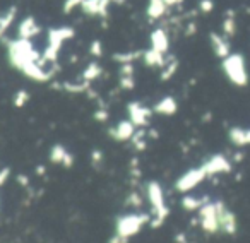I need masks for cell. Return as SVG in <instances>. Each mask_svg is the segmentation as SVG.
<instances>
[{
	"label": "cell",
	"mask_w": 250,
	"mask_h": 243,
	"mask_svg": "<svg viewBox=\"0 0 250 243\" xmlns=\"http://www.w3.org/2000/svg\"><path fill=\"white\" fill-rule=\"evenodd\" d=\"M7 59L14 69H18L19 72L24 74L35 82H48L55 76V70L46 69L45 65L40 63L42 55L35 48L31 40H11L7 43Z\"/></svg>",
	"instance_id": "1"
},
{
	"label": "cell",
	"mask_w": 250,
	"mask_h": 243,
	"mask_svg": "<svg viewBox=\"0 0 250 243\" xmlns=\"http://www.w3.org/2000/svg\"><path fill=\"white\" fill-rule=\"evenodd\" d=\"M76 31H74L70 26H60V28H53L48 31V43H46L45 50L42 53V59H40V63L42 65H48V63H55L57 59H59V53L62 45L67 41V40H72Z\"/></svg>",
	"instance_id": "2"
},
{
	"label": "cell",
	"mask_w": 250,
	"mask_h": 243,
	"mask_svg": "<svg viewBox=\"0 0 250 243\" xmlns=\"http://www.w3.org/2000/svg\"><path fill=\"white\" fill-rule=\"evenodd\" d=\"M147 199H149V204L153 207V218L149 221L151 228H160L165 223V219L170 214V209L165 204V195L163 188L158 182H149L147 183Z\"/></svg>",
	"instance_id": "3"
},
{
	"label": "cell",
	"mask_w": 250,
	"mask_h": 243,
	"mask_svg": "<svg viewBox=\"0 0 250 243\" xmlns=\"http://www.w3.org/2000/svg\"><path fill=\"white\" fill-rule=\"evenodd\" d=\"M151 216L139 212V214H125L120 216L117 219V224H115V233L125 238H130V236L137 235V233L143 229L144 224H149Z\"/></svg>",
	"instance_id": "4"
},
{
	"label": "cell",
	"mask_w": 250,
	"mask_h": 243,
	"mask_svg": "<svg viewBox=\"0 0 250 243\" xmlns=\"http://www.w3.org/2000/svg\"><path fill=\"white\" fill-rule=\"evenodd\" d=\"M223 70L228 76L231 82L243 86L247 84V72H245V63L240 55H228L223 60Z\"/></svg>",
	"instance_id": "5"
},
{
	"label": "cell",
	"mask_w": 250,
	"mask_h": 243,
	"mask_svg": "<svg viewBox=\"0 0 250 243\" xmlns=\"http://www.w3.org/2000/svg\"><path fill=\"white\" fill-rule=\"evenodd\" d=\"M199 218H201V226L206 233H214L221 231L219 229V218H218V202L214 204H208L206 202L201 209H199Z\"/></svg>",
	"instance_id": "6"
},
{
	"label": "cell",
	"mask_w": 250,
	"mask_h": 243,
	"mask_svg": "<svg viewBox=\"0 0 250 243\" xmlns=\"http://www.w3.org/2000/svg\"><path fill=\"white\" fill-rule=\"evenodd\" d=\"M206 177H208V173H206V170L202 166L194 168V170H188L187 173H184L177 180L175 188H177L178 192H182V194H187V192H190L192 188L197 187V185L201 183Z\"/></svg>",
	"instance_id": "7"
},
{
	"label": "cell",
	"mask_w": 250,
	"mask_h": 243,
	"mask_svg": "<svg viewBox=\"0 0 250 243\" xmlns=\"http://www.w3.org/2000/svg\"><path fill=\"white\" fill-rule=\"evenodd\" d=\"M127 113H129V120L132 122L136 127H146L147 123H149L153 110L144 106L139 101H130V103L127 104Z\"/></svg>",
	"instance_id": "8"
},
{
	"label": "cell",
	"mask_w": 250,
	"mask_h": 243,
	"mask_svg": "<svg viewBox=\"0 0 250 243\" xmlns=\"http://www.w3.org/2000/svg\"><path fill=\"white\" fill-rule=\"evenodd\" d=\"M136 130H137V127L134 125L130 120H122V122H118L117 125L108 129V136H110L113 141H117V142H125V141L132 139Z\"/></svg>",
	"instance_id": "9"
},
{
	"label": "cell",
	"mask_w": 250,
	"mask_h": 243,
	"mask_svg": "<svg viewBox=\"0 0 250 243\" xmlns=\"http://www.w3.org/2000/svg\"><path fill=\"white\" fill-rule=\"evenodd\" d=\"M111 0H83L81 4V11L86 16H93V18H108V5Z\"/></svg>",
	"instance_id": "10"
},
{
	"label": "cell",
	"mask_w": 250,
	"mask_h": 243,
	"mask_svg": "<svg viewBox=\"0 0 250 243\" xmlns=\"http://www.w3.org/2000/svg\"><path fill=\"white\" fill-rule=\"evenodd\" d=\"M218 218H219V229L228 235H235L236 231V218L231 211L225 207L223 202H218Z\"/></svg>",
	"instance_id": "11"
},
{
	"label": "cell",
	"mask_w": 250,
	"mask_h": 243,
	"mask_svg": "<svg viewBox=\"0 0 250 243\" xmlns=\"http://www.w3.org/2000/svg\"><path fill=\"white\" fill-rule=\"evenodd\" d=\"M42 33V26L36 22V19L33 16H26L18 26V38L22 40H33L35 36H38Z\"/></svg>",
	"instance_id": "12"
},
{
	"label": "cell",
	"mask_w": 250,
	"mask_h": 243,
	"mask_svg": "<svg viewBox=\"0 0 250 243\" xmlns=\"http://www.w3.org/2000/svg\"><path fill=\"white\" fill-rule=\"evenodd\" d=\"M50 161L53 164H62L63 168H72L74 166V156L62 146V144H55L50 149Z\"/></svg>",
	"instance_id": "13"
},
{
	"label": "cell",
	"mask_w": 250,
	"mask_h": 243,
	"mask_svg": "<svg viewBox=\"0 0 250 243\" xmlns=\"http://www.w3.org/2000/svg\"><path fill=\"white\" fill-rule=\"evenodd\" d=\"M149 46L161 53H167L168 48H170V38H168L167 29L163 28L153 29V33L149 35Z\"/></svg>",
	"instance_id": "14"
},
{
	"label": "cell",
	"mask_w": 250,
	"mask_h": 243,
	"mask_svg": "<svg viewBox=\"0 0 250 243\" xmlns=\"http://www.w3.org/2000/svg\"><path fill=\"white\" fill-rule=\"evenodd\" d=\"M202 168L206 170L208 177H209V175H216V173H226V171L231 170L228 160H226L225 156H221V154H218V156H212L211 160H208L204 164H202Z\"/></svg>",
	"instance_id": "15"
},
{
	"label": "cell",
	"mask_w": 250,
	"mask_h": 243,
	"mask_svg": "<svg viewBox=\"0 0 250 243\" xmlns=\"http://www.w3.org/2000/svg\"><path fill=\"white\" fill-rule=\"evenodd\" d=\"M167 11H168V7L163 0H149L146 7V16L149 21L156 22V21H160L161 18H165Z\"/></svg>",
	"instance_id": "16"
},
{
	"label": "cell",
	"mask_w": 250,
	"mask_h": 243,
	"mask_svg": "<svg viewBox=\"0 0 250 243\" xmlns=\"http://www.w3.org/2000/svg\"><path fill=\"white\" fill-rule=\"evenodd\" d=\"M178 110V104H177V100H175L173 96H165L161 98L160 101H158L156 104L153 106V111L158 115H167V117H170V115L177 113Z\"/></svg>",
	"instance_id": "17"
},
{
	"label": "cell",
	"mask_w": 250,
	"mask_h": 243,
	"mask_svg": "<svg viewBox=\"0 0 250 243\" xmlns=\"http://www.w3.org/2000/svg\"><path fill=\"white\" fill-rule=\"evenodd\" d=\"M167 53H161V52H158V50H154V48H147V50H144V53H143V62L146 63L147 67H163L165 65V62H167Z\"/></svg>",
	"instance_id": "18"
},
{
	"label": "cell",
	"mask_w": 250,
	"mask_h": 243,
	"mask_svg": "<svg viewBox=\"0 0 250 243\" xmlns=\"http://www.w3.org/2000/svg\"><path fill=\"white\" fill-rule=\"evenodd\" d=\"M16 16H18V7H16V5L5 9V11L0 14V40L7 35V31L11 29L12 22L16 21Z\"/></svg>",
	"instance_id": "19"
},
{
	"label": "cell",
	"mask_w": 250,
	"mask_h": 243,
	"mask_svg": "<svg viewBox=\"0 0 250 243\" xmlns=\"http://www.w3.org/2000/svg\"><path fill=\"white\" fill-rule=\"evenodd\" d=\"M143 53L144 50H130V52H117L111 55L113 62H117L118 65L122 63H134L136 60H141L143 59Z\"/></svg>",
	"instance_id": "20"
},
{
	"label": "cell",
	"mask_w": 250,
	"mask_h": 243,
	"mask_svg": "<svg viewBox=\"0 0 250 243\" xmlns=\"http://www.w3.org/2000/svg\"><path fill=\"white\" fill-rule=\"evenodd\" d=\"M211 46H212V50H214L216 55L221 57V59H225V57L229 55V45L225 40V36L211 33Z\"/></svg>",
	"instance_id": "21"
},
{
	"label": "cell",
	"mask_w": 250,
	"mask_h": 243,
	"mask_svg": "<svg viewBox=\"0 0 250 243\" xmlns=\"http://www.w3.org/2000/svg\"><path fill=\"white\" fill-rule=\"evenodd\" d=\"M101 74H103V67H101L98 62H91V63H87L86 69L83 70V81H86V82L96 81Z\"/></svg>",
	"instance_id": "22"
},
{
	"label": "cell",
	"mask_w": 250,
	"mask_h": 243,
	"mask_svg": "<svg viewBox=\"0 0 250 243\" xmlns=\"http://www.w3.org/2000/svg\"><path fill=\"white\" fill-rule=\"evenodd\" d=\"M229 139H231V142L236 144V146H245V144H250V130L231 129L229 130Z\"/></svg>",
	"instance_id": "23"
},
{
	"label": "cell",
	"mask_w": 250,
	"mask_h": 243,
	"mask_svg": "<svg viewBox=\"0 0 250 243\" xmlns=\"http://www.w3.org/2000/svg\"><path fill=\"white\" fill-rule=\"evenodd\" d=\"M178 69V60L175 57H168L165 65L161 67V81H168L173 77V74L177 72Z\"/></svg>",
	"instance_id": "24"
},
{
	"label": "cell",
	"mask_w": 250,
	"mask_h": 243,
	"mask_svg": "<svg viewBox=\"0 0 250 243\" xmlns=\"http://www.w3.org/2000/svg\"><path fill=\"white\" fill-rule=\"evenodd\" d=\"M206 201H208V199H197V197H192V195H185V197L182 199V205H184V209H187V211H195V209H201L202 205L206 204Z\"/></svg>",
	"instance_id": "25"
},
{
	"label": "cell",
	"mask_w": 250,
	"mask_h": 243,
	"mask_svg": "<svg viewBox=\"0 0 250 243\" xmlns=\"http://www.w3.org/2000/svg\"><path fill=\"white\" fill-rule=\"evenodd\" d=\"M146 137H147V132L144 129L136 130V134H134L132 139H130V141H132L134 147H136L137 151H144V149H146V146H147Z\"/></svg>",
	"instance_id": "26"
},
{
	"label": "cell",
	"mask_w": 250,
	"mask_h": 243,
	"mask_svg": "<svg viewBox=\"0 0 250 243\" xmlns=\"http://www.w3.org/2000/svg\"><path fill=\"white\" fill-rule=\"evenodd\" d=\"M28 101H29V93H28V91H24V89H19L18 93L14 94V98H12V103H14L16 108L26 106V104H28Z\"/></svg>",
	"instance_id": "27"
},
{
	"label": "cell",
	"mask_w": 250,
	"mask_h": 243,
	"mask_svg": "<svg viewBox=\"0 0 250 243\" xmlns=\"http://www.w3.org/2000/svg\"><path fill=\"white\" fill-rule=\"evenodd\" d=\"M118 76L120 77H134L136 76V67L134 63H122L118 69Z\"/></svg>",
	"instance_id": "28"
},
{
	"label": "cell",
	"mask_w": 250,
	"mask_h": 243,
	"mask_svg": "<svg viewBox=\"0 0 250 243\" xmlns=\"http://www.w3.org/2000/svg\"><path fill=\"white\" fill-rule=\"evenodd\" d=\"M89 53L94 57V59H100V57H103V43H101L100 40H94V41H91Z\"/></svg>",
	"instance_id": "29"
},
{
	"label": "cell",
	"mask_w": 250,
	"mask_h": 243,
	"mask_svg": "<svg viewBox=\"0 0 250 243\" xmlns=\"http://www.w3.org/2000/svg\"><path fill=\"white\" fill-rule=\"evenodd\" d=\"M118 84L124 91H132L136 87V77H120Z\"/></svg>",
	"instance_id": "30"
},
{
	"label": "cell",
	"mask_w": 250,
	"mask_h": 243,
	"mask_svg": "<svg viewBox=\"0 0 250 243\" xmlns=\"http://www.w3.org/2000/svg\"><path fill=\"white\" fill-rule=\"evenodd\" d=\"M83 0H65L63 2V14H70L76 7H81Z\"/></svg>",
	"instance_id": "31"
},
{
	"label": "cell",
	"mask_w": 250,
	"mask_h": 243,
	"mask_svg": "<svg viewBox=\"0 0 250 243\" xmlns=\"http://www.w3.org/2000/svg\"><path fill=\"white\" fill-rule=\"evenodd\" d=\"M11 178V168L9 166H4L0 170V187H4L7 183V180Z\"/></svg>",
	"instance_id": "32"
},
{
	"label": "cell",
	"mask_w": 250,
	"mask_h": 243,
	"mask_svg": "<svg viewBox=\"0 0 250 243\" xmlns=\"http://www.w3.org/2000/svg\"><path fill=\"white\" fill-rule=\"evenodd\" d=\"M108 118H110V113H108V110H104V108H100V110L94 111V120H98V122H106Z\"/></svg>",
	"instance_id": "33"
},
{
	"label": "cell",
	"mask_w": 250,
	"mask_h": 243,
	"mask_svg": "<svg viewBox=\"0 0 250 243\" xmlns=\"http://www.w3.org/2000/svg\"><path fill=\"white\" fill-rule=\"evenodd\" d=\"M223 31H225L226 36H231L233 33H235V22H233L231 19H226L225 24H223Z\"/></svg>",
	"instance_id": "34"
},
{
	"label": "cell",
	"mask_w": 250,
	"mask_h": 243,
	"mask_svg": "<svg viewBox=\"0 0 250 243\" xmlns=\"http://www.w3.org/2000/svg\"><path fill=\"white\" fill-rule=\"evenodd\" d=\"M212 7H214V2H212V0H201V2H199L201 12H211Z\"/></svg>",
	"instance_id": "35"
},
{
	"label": "cell",
	"mask_w": 250,
	"mask_h": 243,
	"mask_svg": "<svg viewBox=\"0 0 250 243\" xmlns=\"http://www.w3.org/2000/svg\"><path fill=\"white\" fill-rule=\"evenodd\" d=\"M127 204L139 207V205L143 204V199H141V195H139V194H130V195H129V199H127Z\"/></svg>",
	"instance_id": "36"
},
{
	"label": "cell",
	"mask_w": 250,
	"mask_h": 243,
	"mask_svg": "<svg viewBox=\"0 0 250 243\" xmlns=\"http://www.w3.org/2000/svg\"><path fill=\"white\" fill-rule=\"evenodd\" d=\"M91 161H93V164H100L101 161H103V153H101L100 149H94L93 153H91Z\"/></svg>",
	"instance_id": "37"
},
{
	"label": "cell",
	"mask_w": 250,
	"mask_h": 243,
	"mask_svg": "<svg viewBox=\"0 0 250 243\" xmlns=\"http://www.w3.org/2000/svg\"><path fill=\"white\" fill-rule=\"evenodd\" d=\"M108 243H129V238H125V236H120L115 233V235L108 240Z\"/></svg>",
	"instance_id": "38"
},
{
	"label": "cell",
	"mask_w": 250,
	"mask_h": 243,
	"mask_svg": "<svg viewBox=\"0 0 250 243\" xmlns=\"http://www.w3.org/2000/svg\"><path fill=\"white\" fill-rule=\"evenodd\" d=\"M165 4H167V7L168 9H171V7H178V5H182L184 4V0H163Z\"/></svg>",
	"instance_id": "39"
},
{
	"label": "cell",
	"mask_w": 250,
	"mask_h": 243,
	"mask_svg": "<svg viewBox=\"0 0 250 243\" xmlns=\"http://www.w3.org/2000/svg\"><path fill=\"white\" fill-rule=\"evenodd\" d=\"M18 182L22 185V187H26V185L29 183V180H28V177H24V175H18Z\"/></svg>",
	"instance_id": "40"
},
{
	"label": "cell",
	"mask_w": 250,
	"mask_h": 243,
	"mask_svg": "<svg viewBox=\"0 0 250 243\" xmlns=\"http://www.w3.org/2000/svg\"><path fill=\"white\" fill-rule=\"evenodd\" d=\"M36 173H38V175L45 173V166H38V168H36Z\"/></svg>",
	"instance_id": "41"
},
{
	"label": "cell",
	"mask_w": 250,
	"mask_h": 243,
	"mask_svg": "<svg viewBox=\"0 0 250 243\" xmlns=\"http://www.w3.org/2000/svg\"><path fill=\"white\" fill-rule=\"evenodd\" d=\"M111 2H118V4H120V2H122V0H111Z\"/></svg>",
	"instance_id": "42"
}]
</instances>
